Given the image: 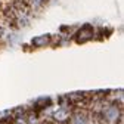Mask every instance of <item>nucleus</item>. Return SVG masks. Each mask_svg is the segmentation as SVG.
Wrapping results in <instances>:
<instances>
[{
    "label": "nucleus",
    "mask_w": 124,
    "mask_h": 124,
    "mask_svg": "<svg viewBox=\"0 0 124 124\" xmlns=\"http://www.w3.org/2000/svg\"><path fill=\"white\" fill-rule=\"evenodd\" d=\"M118 115H120V112L117 109V106H112L111 105V106H108L106 109H103V118L106 121H109V123H117Z\"/></svg>",
    "instance_id": "nucleus-1"
},
{
    "label": "nucleus",
    "mask_w": 124,
    "mask_h": 124,
    "mask_svg": "<svg viewBox=\"0 0 124 124\" xmlns=\"http://www.w3.org/2000/svg\"><path fill=\"white\" fill-rule=\"evenodd\" d=\"M70 124H89V117L86 115V112H75L71 117Z\"/></svg>",
    "instance_id": "nucleus-2"
},
{
    "label": "nucleus",
    "mask_w": 124,
    "mask_h": 124,
    "mask_svg": "<svg viewBox=\"0 0 124 124\" xmlns=\"http://www.w3.org/2000/svg\"><path fill=\"white\" fill-rule=\"evenodd\" d=\"M67 118H70V112L65 108H61V109H58L55 112V120H58V121H65Z\"/></svg>",
    "instance_id": "nucleus-3"
}]
</instances>
